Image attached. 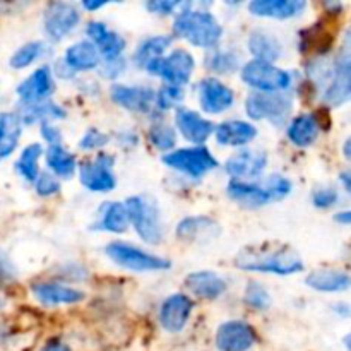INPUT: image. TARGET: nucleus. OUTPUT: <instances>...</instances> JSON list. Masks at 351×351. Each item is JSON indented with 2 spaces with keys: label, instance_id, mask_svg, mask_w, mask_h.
Wrapping results in <instances>:
<instances>
[{
  "label": "nucleus",
  "instance_id": "f257e3e1",
  "mask_svg": "<svg viewBox=\"0 0 351 351\" xmlns=\"http://www.w3.org/2000/svg\"><path fill=\"white\" fill-rule=\"evenodd\" d=\"M173 21V33L199 48H211L223 34L221 24L208 10H192L191 3H184Z\"/></svg>",
  "mask_w": 351,
  "mask_h": 351
},
{
  "label": "nucleus",
  "instance_id": "f03ea898",
  "mask_svg": "<svg viewBox=\"0 0 351 351\" xmlns=\"http://www.w3.org/2000/svg\"><path fill=\"white\" fill-rule=\"evenodd\" d=\"M237 267L252 273H269L290 276L304 269V261L291 250H254L245 249L237 256Z\"/></svg>",
  "mask_w": 351,
  "mask_h": 351
},
{
  "label": "nucleus",
  "instance_id": "7ed1b4c3",
  "mask_svg": "<svg viewBox=\"0 0 351 351\" xmlns=\"http://www.w3.org/2000/svg\"><path fill=\"white\" fill-rule=\"evenodd\" d=\"M129 223H132L137 235L151 245H158L163 240L160 208L149 195H132L125 201Z\"/></svg>",
  "mask_w": 351,
  "mask_h": 351
},
{
  "label": "nucleus",
  "instance_id": "20e7f679",
  "mask_svg": "<svg viewBox=\"0 0 351 351\" xmlns=\"http://www.w3.org/2000/svg\"><path fill=\"white\" fill-rule=\"evenodd\" d=\"M105 254L120 267H125L129 271L137 273H146V271H165L170 269L171 263L165 257L154 256L146 252L136 245H130L125 242H112L106 245Z\"/></svg>",
  "mask_w": 351,
  "mask_h": 351
},
{
  "label": "nucleus",
  "instance_id": "39448f33",
  "mask_svg": "<svg viewBox=\"0 0 351 351\" xmlns=\"http://www.w3.org/2000/svg\"><path fill=\"white\" fill-rule=\"evenodd\" d=\"M293 110V99L285 93H252L245 101V112L252 120H269L274 125L287 122Z\"/></svg>",
  "mask_w": 351,
  "mask_h": 351
},
{
  "label": "nucleus",
  "instance_id": "423d86ee",
  "mask_svg": "<svg viewBox=\"0 0 351 351\" xmlns=\"http://www.w3.org/2000/svg\"><path fill=\"white\" fill-rule=\"evenodd\" d=\"M242 81L259 93H281L291 84V74L269 62L250 60L242 67Z\"/></svg>",
  "mask_w": 351,
  "mask_h": 351
},
{
  "label": "nucleus",
  "instance_id": "0eeeda50",
  "mask_svg": "<svg viewBox=\"0 0 351 351\" xmlns=\"http://www.w3.org/2000/svg\"><path fill=\"white\" fill-rule=\"evenodd\" d=\"M163 163L173 170L182 171L189 177L201 178L208 171L218 167V160L211 154V151L204 146L184 147V149L170 151L163 156Z\"/></svg>",
  "mask_w": 351,
  "mask_h": 351
},
{
  "label": "nucleus",
  "instance_id": "6e6552de",
  "mask_svg": "<svg viewBox=\"0 0 351 351\" xmlns=\"http://www.w3.org/2000/svg\"><path fill=\"white\" fill-rule=\"evenodd\" d=\"M194 69L195 62L192 53H189L187 50H182V48H177L168 57H161L158 60L151 62L144 71L160 75L170 86L182 88V86L191 81Z\"/></svg>",
  "mask_w": 351,
  "mask_h": 351
},
{
  "label": "nucleus",
  "instance_id": "1a4fd4ad",
  "mask_svg": "<svg viewBox=\"0 0 351 351\" xmlns=\"http://www.w3.org/2000/svg\"><path fill=\"white\" fill-rule=\"evenodd\" d=\"M351 51H350V34H346L345 43L339 50L338 58L332 62V75L324 89V101L331 106H341L350 101L351 96Z\"/></svg>",
  "mask_w": 351,
  "mask_h": 351
},
{
  "label": "nucleus",
  "instance_id": "9d476101",
  "mask_svg": "<svg viewBox=\"0 0 351 351\" xmlns=\"http://www.w3.org/2000/svg\"><path fill=\"white\" fill-rule=\"evenodd\" d=\"M113 160L112 154L99 153L93 161H84L79 165V180L88 191L103 194L115 189L117 178L113 173Z\"/></svg>",
  "mask_w": 351,
  "mask_h": 351
},
{
  "label": "nucleus",
  "instance_id": "9b49d317",
  "mask_svg": "<svg viewBox=\"0 0 351 351\" xmlns=\"http://www.w3.org/2000/svg\"><path fill=\"white\" fill-rule=\"evenodd\" d=\"M79 21H81V14H79L77 7L69 2L48 3L43 17L45 31L53 41H60L62 38L72 33Z\"/></svg>",
  "mask_w": 351,
  "mask_h": 351
},
{
  "label": "nucleus",
  "instance_id": "f8f14e48",
  "mask_svg": "<svg viewBox=\"0 0 351 351\" xmlns=\"http://www.w3.org/2000/svg\"><path fill=\"white\" fill-rule=\"evenodd\" d=\"M256 343V331L245 321H228L216 332V348L219 351H249Z\"/></svg>",
  "mask_w": 351,
  "mask_h": 351
},
{
  "label": "nucleus",
  "instance_id": "ddd939ff",
  "mask_svg": "<svg viewBox=\"0 0 351 351\" xmlns=\"http://www.w3.org/2000/svg\"><path fill=\"white\" fill-rule=\"evenodd\" d=\"M199 103H201V108L206 113H213V115H218V113L226 112L230 106L235 101V95H233V89L230 86H226L225 82H221L219 79L208 77L202 79L199 82Z\"/></svg>",
  "mask_w": 351,
  "mask_h": 351
},
{
  "label": "nucleus",
  "instance_id": "4468645a",
  "mask_svg": "<svg viewBox=\"0 0 351 351\" xmlns=\"http://www.w3.org/2000/svg\"><path fill=\"white\" fill-rule=\"evenodd\" d=\"M110 96L113 101L122 108L136 113H151L154 108L156 91L146 86H125L113 84L110 89Z\"/></svg>",
  "mask_w": 351,
  "mask_h": 351
},
{
  "label": "nucleus",
  "instance_id": "2eb2a0df",
  "mask_svg": "<svg viewBox=\"0 0 351 351\" xmlns=\"http://www.w3.org/2000/svg\"><path fill=\"white\" fill-rule=\"evenodd\" d=\"M55 91V82L51 69L43 65L36 69L27 79H24L17 86V95H19L23 105H33V103H41L50 99Z\"/></svg>",
  "mask_w": 351,
  "mask_h": 351
},
{
  "label": "nucleus",
  "instance_id": "dca6fc26",
  "mask_svg": "<svg viewBox=\"0 0 351 351\" xmlns=\"http://www.w3.org/2000/svg\"><path fill=\"white\" fill-rule=\"evenodd\" d=\"M267 165V154L263 149H240L226 160V173L235 180L239 178H256Z\"/></svg>",
  "mask_w": 351,
  "mask_h": 351
},
{
  "label": "nucleus",
  "instance_id": "f3484780",
  "mask_svg": "<svg viewBox=\"0 0 351 351\" xmlns=\"http://www.w3.org/2000/svg\"><path fill=\"white\" fill-rule=\"evenodd\" d=\"M175 125H177V129L180 130V134L189 143L197 144V146L206 143L211 137V134L215 132V123L191 108L177 110V113H175Z\"/></svg>",
  "mask_w": 351,
  "mask_h": 351
},
{
  "label": "nucleus",
  "instance_id": "a211bd4d",
  "mask_svg": "<svg viewBox=\"0 0 351 351\" xmlns=\"http://www.w3.org/2000/svg\"><path fill=\"white\" fill-rule=\"evenodd\" d=\"M194 304L184 293H175L160 308V324L168 332H180L187 326Z\"/></svg>",
  "mask_w": 351,
  "mask_h": 351
},
{
  "label": "nucleus",
  "instance_id": "6ab92c4d",
  "mask_svg": "<svg viewBox=\"0 0 351 351\" xmlns=\"http://www.w3.org/2000/svg\"><path fill=\"white\" fill-rule=\"evenodd\" d=\"M230 197L235 202H239L243 208H263L267 202L276 201L273 191L269 185L266 184H252V182H243V180H232L226 187Z\"/></svg>",
  "mask_w": 351,
  "mask_h": 351
},
{
  "label": "nucleus",
  "instance_id": "aec40b11",
  "mask_svg": "<svg viewBox=\"0 0 351 351\" xmlns=\"http://www.w3.org/2000/svg\"><path fill=\"white\" fill-rule=\"evenodd\" d=\"M86 33L91 38L98 53L105 57V62L122 57V51L125 48V40L119 33H115V31H110L106 24L99 23V21H93L86 27Z\"/></svg>",
  "mask_w": 351,
  "mask_h": 351
},
{
  "label": "nucleus",
  "instance_id": "412c9836",
  "mask_svg": "<svg viewBox=\"0 0 351 351\" xmlns=\"http://www.w3.org/2000/svg\"><path fill=\"white\" fill-rule=\"evenodd\" d=\"M307 3L304 0H254L249 3L252 16L269 17V19H291L300 16Z\"/></svg>",
  "mask_w": 351,
  "mask_h": 351
},
{
  "label": "nucleus",
  "instance_id": "4be33fe9",
  "mask_svg": "<svg viewBox=\"0 0 351 351\" xmlns=\"http://www.w3.org/2000/svg\"><path fill=\"white\" fill-rule=\"evenodd\" d=\"M185 287L195 297L204 300H216L226 291L228 285L219 274L213 271H195L185 278Z\"/></svg>",
  "mask_w": 351,
  "mask_h": 351
},
{
  "label": "nucleus",
  "instance_id": "5701e85b",
  "mask_svg": "<svg viewBox=\"0 0 351 351\" xmlns=\"http://www.w3.org/2000/svg\"><path fill=\"white\" fill-rule=\"evenodd\" d=\"M33 297L43 305H72L84 300V293L77 288L58 283H38L31 288Z\"/></svg>",
  "mask_w": 351,
  "mask_h": 351
},
{
  "label": "nucleus",
  "instance_id": "b1692460",
  "mask_svg": "<svg viewBox=\"0 0 351 351\" xmlns=\"http://www.w3.org/2000/svg\"><path fill=\"white\" fill-rule=\"evenodd\" d=\"M219 233V226L215 219L206 216L184 218L177 226V237L184 242H208Z\"/></svg>",
  "mask_w": 351,
  "mask_h": 351
},
{
  "label": "nucleus",
  "instance_id": "393cba45",
  "mask_svg": "<svg viewBox=\"0 0 351 351\" xmlns=\"http://www.w3.org/2000/svg\"><path fill=\"white\" fill-rule=\"evenodd\" d=\"M216 141L223 146H245L257 136V129L245 120H228L215 129Z\"/></svg>",
  "mask_w": 351,
  "mask_h": 351
},
{
  "label": "nucleus",
  "instance_id": "a878e982",
  "mask_svg": "<svg viewBox=\"0 0 351 351\" xmlns=\"http://www.w3.org/2000/svg\"><path fill=\"white\" fill-rule=\"evenodd\" d=\"M249 50L254 60L274 64L283 55V47L273 33L266 29H254L249 36Z\"/></svg>",
  "mask_w": 351,
  "mask_h": 351
},
{
  "label": "nucleus",
  "instance_id": "bb28decb",
  "mask_svg": "<svg viewBox=\"0 0 351 351\" xmlns=\"http://www.w3.org/2000/svg\"><path fill=\"white\" fill-rule=\"evenodd\" d=\"M314 113H302L297 115L288 125V139L298 147H308L317 141L321 125Z\"/></svg>",
  "mask_w": 351,
  "mask_h": 351
},
{
  "label": "nucleus",
  "instance_id": "cd10ccee",
  "mask_svg": "<svg viewBox=\"0 0 351 351\" xmlns=\"http://www.w3.org/2000/svg\"><path fill=\"white\" fill-rule=\"evenodd\" d=\"M307 287L322 293H339L350 288V274L346 271L338 269H321L312 271L305 280Z\"/></svg>",
  "mask_w": 351,
  "mask_h": 351
},
{
  "label": "nucleus",
  "instance_id": "c85d7f7f",
  "mask_svg": "<svg viewBox=\"0 0 351 351\" xmlns=\"http://www.w3.org/2000/svg\"><path fill=\"white\" fill-rule=\"evenodd\" d=\"M23 134V122L12 112H0V161L14 153Z\"/></svg>",
  "mask_w": 351,
  "mask_h": 351
},
{
  "label": "nucleus",
  "instance_id": "c756f323",
  "mask_svg": "<svg viewBox=\"0 0 351 351\" xmlns=\"http://www.w3.org/2000/svg\"><path fill=\"white\" fill-rule=\"evenodd\" d=\"M129 226V215H127L125 204L122 202H106L99 211V218L96 219L93 228L99 232L123 233Z\"/></svg>",
  "mask_w": 351,
  "mask_h": 351
},
{
  "label": "nucleus",
  "instance_id": "7c9ffc66",
  "mask_svg": "<svg viewBox=\"0 0 351 351\" xmlns=\"http://www.w3.org/2000/svg\"><path fill=\"white\" fill-rule=\"evenodd\" d=\"M64 62L74 72L91 71L99 64V53L91 41H77L67 48Z\"/></svg>",
  "mask_w": 351,
  "mask_h": 351
},
{
  "label": "nucleus",
  "instance_id": "2f4dec72",
  "mask_svg": "<svg viewBox=\"0 0 351 351\" xmlns=\"http://www.w3.org/2000/svg\"><path fill=\"white\" fill-rule=\"evenodd\" d=\"M47 165L57 177L71 178L77 170V160L72 153H69L62 144L50 146L47 149Z\"/></svg>",
  "mask_w": 351,
  "mask_h": 351
},
{
  "label": "nucleus",
  "instance_id": "473e14b6",
  "mask_svg": "<svg viewBox=\"0 0 351 351\" xmlns=\"http://www.w3.org/2000/svg\"><path fill=\"white\" fill-rule=\"evenodd\" d=\"M17 117H19L23 123H33L36 120H43V122L48 120L50 122V119H62V117H65V112L57 103L47 99V101L33 103V105H21V112L17 113Z\"/></svg>",
  "mask_w": 351,
  "mask_h": 351
},
{
  "label": "nucleus",
  "instance_id": "72a5a7b5",
  "mask_svg": "<svg viewBox=\"0 0 351 351\" xmlns=\"http://www.w3.org/2000/svg\"><path fill=\"white\" fill-rule=\"evenodd\" d=\"M171 38L170 36H151L144 40L143 43L137 47L136 55H134V62L139 65L141 69H146L151 62L158 60L163 57L165 50L170 47Z\"/></svg>",
  "mask_w": 351,
  "mask_h": 351
},
{
  "label": "nucleus",
  "instance_id": "f704fd0d",
  "mask_svg": "<svg viewBox=\"0 0 351 351\" xmlns=\"http://www.w3.org/2000/svg\"><path fill=\"white\" fill-rule=\"evenodd\" d=\"M41 154H43V147L38 143L29 144V146L23 149L19 160H17V171H19V175L24 180L34 182L38 178V175H40L38 161H40Z\"/></svg>",
  "mask_w": 351,
  "mask_h": 351
},
{
  "label": "nucleus",
  "instance_id": "c9c22d12",
  "mask_svg": "<svg viewBox=\"0 0 351 351\" xmlns=\"http://www.w3.org/2000/svg\"><path fill=\"white\" fill-rule=\"evenodd\" d=\"M206 67L218 74H230L240 67L239 55L230 50H215L206 57Z\"/></svg>",
  "mask_w": 351,
  "mask_h": 351
},
{
  "label": "nucleus",
  "instance_id": "e433bc0d",
  "mask_svg": "<svg viewBox=\"0 0 351 351\" xmlns=\"http://www.w3.org/2000/svg\"><path fill=\"white\" fill-rule=\"evenodd\" d=\"M147 137H149L151 144H153L158 151L173 149L175 143H177V134H175V129L163 122L153 123V125L149 127Z\"/></svg>",
  "mask_w": 351,
  "mask_h": 351
},
{
  "label": "nucleus",
  "instance_id": "4c0bfd02",
  "mask_svg": "<svg viewBox=\"0 0 351 351\" xmlns=\"http://www.w3.org/2000/svg\"><path fill=\"white\" fill-rule=\"evenodd\" d=\"M45 45L41 41H29V43L23 45L16 53L10 58V67L14 69H26L27 65H31L33 62H36L38 58L43 53Z\"/></svg>",
  "mask_w": 351,
  "mask_h": 351
},
{
  "label": "nucleus",
  "instance_id": "58836bf2",
  "mask_svg": "<svg viewBox=\"0 0 351 351\" xmlns=\"http://www.w3.org/2000/svg\"><path fill=\"white\" fill-rule=\"evenodd\" d=\"M243 300L254 311H266L271 305V295L267 293V290L261 283L249 281L245 295H243Z\"/></svg>",
  "mask_w": 351,
  "mask_h": 351
},
{
  "label": "nucleus",
  "instance_id": "ea45409f",
  "mask_svg": "<svg viewBox=\"0 0 351 351\" xmlns=\"http://www.w3.org/2000/svg\"><path fill=\"white\" fill-rule=\"evenodd\" d=\"M182 99H184V89L177 88V86L167 84L156 93L154 106H158L161 112H167V110L175 108Z\"/></svg>",
  "mask_w": 351,
  "mask_h": 351
},
{
  "label": "nucleus",
  "instance_id": "a19ab883",
  "mask_svg": "<svg viewBox=\"0 0 351 351\" xmlns=\"http://www.w3.org/2000/svg\"><path fill=\"white\" fill-rule=\"evenodd\" d=\"M34 189H36L38 195L41 197H50L60 191V182L55 178V175L50 173H40L34 180Z\"/></svg>",
  "mask_w": 351,
  "mask_h": 351
},
{
  "label": "nucleus",
  "instance_id": "79ce46f5",
  "mask_svg": "<svg viewBox=\"0 0 351 351\" xmlns=\"http://www.w3.org/2000/svg\"><path fill=\"white\" fill-rule=\"evenodd\" d=\"M108 136L103 132H99L98 129H89L88 132L82 136L81 143H79V147L86 151H93V149H101L108 144Z\"/></svg>",
  "mask_w": 351,
  "mask_h": 351
},
{
  "label": "nucleus",
  "instance_id": "37998d69",
  "mask_svg": "<svg viewBox=\"0 0 351 351\" xmlns=\"http://www.w3.org/2000/svg\"><path fill=\"white\" fill-rule=\"evenodd\" d=\"M338 201H339L338 191H335V189H331V187L317 189V191L314 192V195H312V202H314L315 208H319V209L332 208V206H335Z\"/></svg>",
  "mask_w": 351,
  "mask_h": 351
},
{
  "label": "nucleus",
  "instance_id": "c03bdc74",
  "mask_svg": "<svg viewBox=\"0 0 351 351\" xmlns=\"http://www.w3.org/2000/svg\"><path fill=\"white\" fill-rule=\"evenodd\" d=\"M178 7H182L180 2H170V0H154V2L146 3L147 10H151L153 14H161V16L175 12V9H178Z\"/></svg>",
  "mask_w": 351,
  "mask_h": 351
},
{
  "label": "nucleus",
  "instance_id": "a18cd8bd",
  "mask_svg": "<svg viewBox=\"0 0 351 351\" xmlns=\"http://www.w3.org/2000/svg\"><path fill=\"white\" fill-rule=\"evenodd\" d=\"M40 130H41V136H43V139L47 141L50 146H57V144H60L62 132H60V129L55 125V123L48 122V120L47 122H41Z\"/></svg>",
  "mask_w": 351,
  "mask_h": 351
},
{
  "label": "nucleus",
  "instance_id": "49530a36",
  "mask_svg": "<svg viewBox=\"0 0 351 351\" xmlns=\"http://www.w3.org/2000/svg\"><path fill=\"white\" fill-rule=\"evenodd\" d=\"M125 69V60L123 57L113 58V60H106L105 65H103V72L101 74L108 79H117Z\"/></svg>",
  "mask_w": 351,
  "mask_h": 351
},
{
  "label": "nucleus",
  "instance_id": "de8ad7c7",
  "mask_svg": "<svg viewBox=\"0 0 351 351\" xmlns=\"http://www.w3.org/2000/svg\"><path fill=\"white\" fill-rule=\"evenodd\" d=\"M16 278V267L12 266L9 257L0 250V283H10Z\"/></svg>",
  "mask_w": 351,
  "mask_h": 351
},
{
  "label": "nucleus",
  "instance_id": "09e8293b",
  "mask_svg": "<svg viewBox=\"0 0 351 351\" xmlns=\"http://www.w3.org/2000/svg\"><path fill=\"white\" fill-rule=\"evenodd\" d=\"M40 351H71V348L62 341H51L48 345H45Z\"/></svg>",
  "mask_w": 351,
  "mask_h": 351
},
{
  "label": "nucleus",
  "instance_id": "8fccbe9b",
  "mask_svg": "<svg viewBox=\"0 0 351 351\" xmlns=\"http://www.w3.org/2000/svg\"><path fill=\"white\" fill-rule=\"evenodd\" d=\"M335 218H336V221L343 223V225H350V223H351V215H350V211H341V213H338V215H336Z\"/></svg>",
  "mask_w": 351,
  "mask_h": 351
},
{
  "label": "nucleus",
  "instance_id": "3c124183",
  "mask_svg": "<svg viewBox=\"0 0 351 351\" xmlns=\"http://www.w3.org/2000/svg\"><path fill=\"white\" fill-rule=\"evenodd\" d=\"M106 2H82V7H84L86 10H98L101 9V7H105Z\"/></svg>",
  "mask_w": 351,
  "mask_h": 351
},
{
  "label": "nucleus",
  "instance_id": "603ef678",
  "mask_svg": "<svg viewBox=\"0 0 351 351\" xmlns=\"http://www.w3.org/2000/svg\"><path fill=\"white\" fill-rule=\"evenodd\" d=\"M339 180H341L345 191L350 192V171H343V173L339 175Z\"/></svg>",
  "mask_w": 351,
  "mask_h": 351
},
{
  "label": "nucleus",
  "instance_id": "864d4df0",
  "mask_svg": "<svg viewBox=\"0 0 351 351\" xmlns=\"http://www.w3.org/2000/svg\"><path fill=\"white\" fill-rule=\"evenodd\" d=\"M345 156L350 158V139H346L345 143Z\"/></svg>",
  "mask_w": 351,
  "mask_h": 351
},
{
  "label": "nucleus",
  "instance_id": "5fc2aeb1",
  "mask_svg": "<svg viewBox=\"0 0 351 351\" xmlns=\"http://www.w3.org/2000/svg\"><path fill=\"white\" fill-rule=\"evenodd\" d=\"M3 307V302H2V298H0V308Z\"/></svg>",
  "mask_w": 351,
  "mask_h": 351
}]
</instances>
